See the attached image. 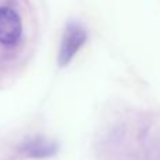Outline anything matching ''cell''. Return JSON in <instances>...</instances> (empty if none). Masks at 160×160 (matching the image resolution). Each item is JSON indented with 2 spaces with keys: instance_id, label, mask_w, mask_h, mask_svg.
<instances>
[{
  "instance_id": "obj_2",
  "label": "cell",
  "mask_w": 160,
  "mask_h": 160,
  "mask_svg": "<svg viewBox=\"0 0 160 160\" xmlns=\"http://www.w3.org/2000/svg\"><path fill=\"white\" fill-rule=\"evenodd\" d=\"M21 20L8 7H0V44L14 45L21 37Z\"/></svg>"
},
{
  "instance_id": "obj_1",
  "label": "cell",
  "mask_w": 160,
  "mask_h": 160,
  "mask_svg": "<svg viewBox=\"0 0 160 160\" xmlns=\"http://www.w3.org/2000/svg\"><path fill=\"white\" fill-rule=\"evenodd\" d=\"M86 41V31L79 24H69L65 31L63 39L59 51V65L65 66L70 62L75 53L80 49Z\"/></svg>"
}]
</instances>
